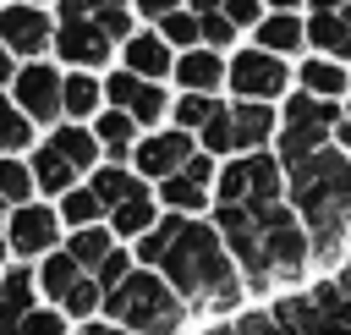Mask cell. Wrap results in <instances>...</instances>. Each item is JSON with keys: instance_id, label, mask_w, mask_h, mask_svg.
<instances>
[{"instance_id": "1", "label": "cell", "mask_w": 351, "mask_h": 335, "mask_svg": "<svg viewBox=\"0 0 351 335\" xmlns=\"http://www.w3.org/2000/svg\"><path fill=\"white\" fill-rule=\"evenodd\" d=\"M159 275H165L170 291L192 308L197 324H208V319H236V313L252 302L247 286H241L236 258L225 253V242H219V231H214L208 220H181V214H176V236H170V247H165V258H159Z\"/></svg>"}, {"instance_id": "2", "label": "cell", "mask_w": 351, "mask_h": 335, "mask_svg": "<svg viewBox=\"0 0 351 335\" xmlns=\"http://www.w3.org/2000/svg\"><path fill=\"white\" fill-rule=\"evenodd\" d=\"M285 203L307 225L313 275H335V264L351 247V154L329 143L307 165L285 170Z\"/></svg>"}, {"instance_id": "3", "label": "cell", "mask_w": 351, "mask_h": 335, "mask_svg": "<svg viewBox=\"0 0 351 335\" xmlns=\"http://www.w3.org/2000/svg\"><path fill=\"white\" fill-rule=\"evenodd\" d=\"M99 319H110L126 335H192L197 330L192 308L170 291V280L159 269H132L115 291H104V313Z\"/></svg>"}, {"instance_id": "4", "label": "cell", "mask_w": 351, "mask_h": 335, "mask_svg": "<svg viewBox=\"0 0 351 335\" xmlns=\"http://www.w3.org/2000/svg\"><path fill=\"white\" fill-rule=\"evenodd\" d=\"M252 231L263 242L274 291H302L313 280V242H307V225L296 220V209L291 203H263V209H252Z\"/></svg>"}, {"instance_id": "5", "label": "cell", "mask_w": 351, "mask_h": 335, "mask_svg": "<svg viewBox=\"0 0 351 335\" xmlns=\"http://www.w3.org/2000/svg\"><path fill=\"white\" fill-rule=\"evenodd\" d=\"M335 121H340V104L335 99H313L302 88H291L280 99V137H274V159L285 170L307 165L313 154H324L335 143Z\"/></svg>"}, {"instance_id": "6", "label": "cell", "mask_w": 351, "mask_h": 335, "mask_svg": "<svg viewBox=\"0 0 351 335\" xmlns=\"http://www.w3.org/2000/svg\"><path fill=\"white\" fill-rule=\"evenodd\" d=\"M214 203H241V209L285 203V165L274 159V148L219 159V176H214Z\"/></svg>"}, {"instance_id": "7", "label": "cell", "mask_w": 351, "mask_h": 335, "mask_svg": "<svg viewBox=\"0 0 351 335\" xmlns=\"http://www.w3.org/2000/svg\"><path fill=\"white\" fill-rule=\"evenodd\" d=\"M296 88L291 60L258 49V44H236L225 55V99H252V104H280Z\"/></svg>"}, {"instance_id": "8", "label": "cell", "mask_w": 351, "mask_h": 335, "mask_svg": "<svg viewBox=\"0 0 351 335\" xmlns=\"http://www.w3.org/2000/svg\"><path fill=\"white\" fill-rule=\"evenodd\" d=\"M60 99H66V66L49 60V55H44V60H22V71H16V82H11V104H16L38 132H49V126L66 121Z\"/></svg>"}, {"instance_id": "9", "label": "cell", "mask_w": 351, "mask_h": 335, "mask_svg": "<svg viewBox=\"0 0 351 335\" xmlns=\"http://www.w3.org/2000/svg\"><path fill=\"white\" fill-rule=\"evenodd\" d=\"M104 104L126 110L143 132L154 126H170V104H176V88L170 82H148V77H132L126 66H110L104 71Z\"/></svg>"}, {"instance_id": "10", "label": "cell", "mask_w": 351, "mask_h": 335, "mask_svg": "<svg viewBox=\"0 0 351 335\" xmlns=\"http://www.w3.org/2000/svg\"><path fill=\"white\" fill-rule=\"evenodd\" d=\"M5 242H11V258L16 264H38L44 253H55L60 242H66V225H60V209L55 203H44V198H33V203H16L11 214H5Z\"/></svg>"}, {"instance_id": "11", "label": "cell", "mask_w": 351, "mask_h": 335, "mask_svg": "<svg viewBox=\"0 0 351 335\" xmlns=\"http://www.w3.org/2000/svg\"><path fill=\"white\" fill-rule=\"evenodd\" d=\"M115 38L82 16H55V44H49V60H60L66 71H110L115 66Z\"/></svg>"}, {"instance_id": "12", "label": "cell", "mask_w": 351, "mask_h": 335, "mask_svg": "<svg viewBox=\"0 0 351 335\" xmlns=\"http://www.w3.org/2000/svg\"><path fill=\"white\" fill-rule=\"evenodd\" d=\"M55 44V11L27 5V0H0V49L16 60H44Z\"/></svg>"}, {"instance_id": "13", "label": "cell", "mask_w": 351, "mask_h": 335, "mask_svg": "<svg viewBox=\"0 0 351 335\" xmlns=\"http://www.w3.org/2000/svg\"><path fill=\"white\" fill-rule=\"evenodd\" d=\"M192 154H197V137H192V132H181V126H154V132H143L137 148H132V176H143L148 187H159V181L176 176Z\"/></svg>"}, {"instance_id": "14", "label": "cell", "mask_w": 351, "mask_h": 335, "mask_svg": "<svg viewBox=\"0 0 351 335\" xmlns=\"http://www.w3.org/2000/svg\"><path fill=\"white\" fill-rule=\"evenodd\" d=\"M115 66H126L132 77H148V82H170V71H176V49L159 38V27H137L121 49H115Z\"/></svg>"}, {"instance_id": "15", "label": "cell", "mask_w": 351, "mask_h": 335, "mask_svg": "<svg viewBox=\"0 0 351 335\" xmlns=\"http://www.w3.org/2000/svg\"><path fill=\"white\" fill-rule=\"evenodd\" d=\"M247 44H258V49L296 66L307 55V11H263V22L247 33Z\"/></svg>"}, {"instance_id": "16", "label": "cell", "mask_w": 351, "mask_h": 335, "mask_svg": "<svg viewBox=\"0 0 351 335\" xmlns=\"http://www.w3.org/2000/svg\"><path fill=\"white\" fill-rule=\"evenodd\" d=\"M280 137V104H252V99H230V143L236 154H263Z\"/></svg>"}, {"instance_id": "17", "label": "cell", "mask_w": 351, "mask_h": 335, "mask_svg": "<svg viewBox=\"0 0 351 335\" xmlns=\"http://www.w3.org/2000/svg\"><path fill=\"white\" fill-rule=\"evenodd\" d=\"M170 88L176 93H225V55L197 44L186 55H176V71H170Z\"/></svg>"}, {"instance_id": "18", "label": "cell", "mask_w": 351, "mask_h": 335, "mask_svg": "<svg viewBox=\"0 0 351 335\" xmlns=\"http://www.w3.org/2000/svg\"><path fill=\"white\" fill-rule=\"evenodd\" d=\"M55 16H82V22L104 27L115 44H126V38L143 27L137 11H132V0H55Z\"/></svg>"}, {"instance_id": "19", "label": "cell", "mask_w": 351, "mask_h": 335, "mask_svg": "<svg viewBox=\"0 0 351 335\" xmlns=\"http://www.w3.org/2000/svg\"><path fill=\"white\" fill-rule=\"evenodd\" d=\"M159 214H165V209H159L154 187H137L132 198H121V203H115V209L104 214V225H110V236H115L121 247H132L137 236H148V231L159 225Z\"/></svg>"}, {"instance_id": "20", "label": "cell", "mask_w": 351, "mask_h": 335, "mask_svg": "<svg viewBox=\"0 0 351 335\" xmlns=\"http://www.w3.org/2000/svg\"><path fill=\"white\" fill-rule=\"evenodd\" d=\"M296 88L302 93H313V99H351V66L346 60H329V55H302L296 66Z\"/></svg>"}, {"instance_id": "21", "label": "cell", "mask_w": 351, "mask_h": 335, "mask_svg": "<svg viewBox=\"0 0 351 335\" xmlns=\"http://www.w3.org/2000/svg\"><path fill=\"white\" fill-rule=\"evenodd\" d=\"M44 143L77 170V176H88V170H99L104 165V148H99V137H93V126H82V121H60V126H49L44 132Z\"/></svg>"}, {"instance_id": "22", "label": "cell", "mask_w": 351, "mask_h": 335, "mask_svg": "<svg viewBox=\"0 0 351 335\" xmlns=\"http://www.w3.org/2000/svg\"><path fill=\"white\" fill-rule=\"evenodd\" d=\"M38 308V286H33V264H11L0 275V335H16L22 319Z\"/></svg>"}, {"instance_id": "23", "label": "cell", "mask_w": 351, "mask_h": 335, "mask_svg": "<svg viewBox=\"0 0 351 335\" xmlns=\"http://www.w3.org/2000/svg\"><path fill=\"white\" fill-rule=\"evenodd\" d=\"M93 137H99V148H104V165H132V148H137V137H143V126L126 115V110H115V104H104L93 121Z\"/></svg>"}, {"instance_id": "24", "label": "cell", "mask_w": 351, "mask_h": 335, "mask_svg": "<svg viewBox=\"0 0 351 335\" xmlns=\"http://www.w3.org/2000/svg\"><path fill=\"white\" fill-rule=\"evenodd\" d=\"M27 170H33V187H38V198H44V203H60V198L82 181V176H77V170H71V165L44 143V137L27 148Z\"/></svg>"}, {"instance_id": "25", "label": "cell", "mask_w": 351, "mask_h": 335, "mask_svg": "<svg viewBox=\"0 0 351 335\" xmlns=\"http://www.w3.org/2000/svg\"><path fill=\"white\" fill-rule=\"evenodd\" d=\"M88 269L66 253V247H55V253H44L38 264H33V286H38V302H49V308H60L66 302V291L82 280Z\"/></svg>"}, {"instance_id": "26", "label": "cell", "mask_w": 351, "mask_h": 335, "mask_svg": "<svg viewBox=\"0 0 351 335\" xmlns=\"http://www.w3.org/2000/svg\"><path fill=\"white\" fill-rule=\"evenodd\" d=\"M154 198H159V209L165 214H181V220H208V209H214V192L208 187H197L192 176H165L159 187H154Z\"/></svg>"}, {"instance_id": "27", "label": "cell", "mask_w": 351, "mask_h": 335, "mask_svg": "<svg viewBox=\"0 0 351 335\" xmlns=\"http://www.w3.org/2000/svg\"><path fill=\"white\" fill-rule=\"evenodd\" d=\"M307 55H329L351 66V22L340 11H307Z\"/></svg>"}, {"instance_id": "28", "label": "cell", "mask_w": 351, "mask_h": 335, "mask_svg": "<svg viewBox=\"0 0 351 335\" xmlns=\"http://www.w3.org/2000/svg\"><path fill=\"white\" fill-rule=\"evenodd\" d=\"M60 110H66V121H93L99 110H104V77L99 71H66V99H60Z\"/></svg>"}, {"instance_id": "29", "label": "cell", "mask_w": 351, "mask_h": 335, "mask_svg": "<svg viewBox=\"0 0 351 335\" xmlns=\"http://www.w3.org/2000/svg\"><path fill=\"white\" fill-rule=\"evenodd\" d=\"M82 181H88V187H93V198H99V203H104V214H110V209H115V203H121V198H132V192H137V187H148V181H143V176H132V165H99V170H88V176H82Z\"/></svg>"}, {"instance_id": "30", "label": "cell", "mask_w": 351, "mask_h": 335, "mask_svg": "<svg viewBox=\"0 0 351 335\" xmlns=\"http://www.w3.org/2000/svg\"><path fill=\"white\" fill-rule=\"evenodd\" d=\"M60 247H66V253H71V258L93 275V269H99V264H104L121 242L110 236V225H82V231H66V242H60Z\"/></svg>"}, {"instance_id": "31", "label": "cell", "mask_w": 351, "mask_h": 335, "mask_svg": "<svg viewBox=\"0 0 351 335\" xmlns=\"http://www.w3.org/2000/svg\"><path fill=\"white\" fill-rule=\"evenodd\" d=\"M219 104H225V93H176V104H170V126H181V132H203L214 115H219Z\"/></svg>"}, {"instance_id": "32", "label": "cell", "mask_w": 351, "mask_h": 335, "mask_svg": "<svg viewBox=\"0 0 351 335\" xmlns=\"http://www.w3.org/2000/svg\"><path fill=\"white\" fill-rule=\"evenodd\" d=\"M38 137H44V132L11 104V93H0V154H27Z\"/></svg>"}, {"instance_id": "33", "label": "cell", "mask_w": 351, "mask_h": 335, "mask_svg": "<svg viewBox=\"0 0 351 335\" xmlns=\"http://www.w3.org/2000/svg\"><path fill=\"white\" fill-rule=\"evenodd\" d=\"M55 209H60V225H66V231H82V225H104V203L93 198V187H88V181H77V187H71V192H66Z\"/></svg>"}, {"instance_id": "34", "label": "cell", "mask_w": 351, "mask_h": 335, "mask_svg": "<svg viewBox=\"0 0 351 335\" xmlns=\"http://www.w3.org/2000/svg\"><path fill=\"white\" fill-rule=\"evenodd\" d=\"M0 198H5L11 209L38 198V187H33V170H27V154H0Z\"/></svg>"}, {"instance_id": "35", "label": "cell", "mask_w": 351, "mask_h": 335, "mask_svg": "<svg viewBox=\"0 0 351 335\" xmlns=\"http://www.w3.org/2000/svg\"><path fill=\"white\" fill-rule=\"evenodd\" d=\"M154 27H159V38H165L176 55H186V49H197V44H203V22H197V11H186V5H181V11H170V16H159Z\"/></svg>"}, {"instance_id": "36", "label": "cell", "mask_w": 351, "mask_h": 335, "mask_svg": "<svg viewBox=\"0 0 351 335\" xmlns=\"http://www.w3.org/2000/svg\"><path fill=\"white\" fill-rule=\"evenodd\" d=\"M60 313H66L71 324H88V319H99V313H104V291H99V280H93V275H82V280L66 291Z\"/></svg>"}, {"instance_id": "37", "label": "cell", "mask_w": 351, "mask_h": 335, "mask_svg": "<svg viewBox=\"0 0 351 335\" xmlns=\"http://www.w3.org/2000/svg\"><path fill=\"white\" fill-rule=\"evenodd\" d=\"M170 236H176V214H159V225H154L148 236H137V242H132V264H137V269H159V258H165Z\"/></svg>"}, {"instance_id": "38", "label": "cell", "mask_w": 351, "mask_h": 335, "mask_svg": "<svg viewBox=\"0 0 351 335\" xmlns=\"http://www.w3.org/2000/svg\"><path fill=\"white\" fill-rule=\"evenodd\" d=\"M197 22H203V44L219 49V55H230L236 44H247V33H241L230 16H219V11H208V16H197Z\"/></svg>"}, {"instance_id": "39", "label": "cell", "mask_w": 351, "mask_h": 335, "mask_svg": "<svg viewBox=\"0 0 351 335\" xmlns=\"http://www.w3.org/2000/svg\"><path fill=\"white\" fill-rule=\"evenodd\" d=\"M16 335H71V319L60 313V308H49V302H38L27 319H22V330Z\"/></svg>"}, {"instance_id": "40", "label": "cell", "mask_w": 351, "mask_h": 335, "mask_svg": "<svg viewBox=\"0 0 351 335\" xmlns=\"http://www.w3.org/2000/svg\"><path fill=\"white\" fill-rule=\"evenodd\" d=\"M132 269H137V264H132V247H115V253H110V258L93 269V280H99V291H115V286H121Z\"/></svg>"}, {"instance_id": "41", "label": "cell", "mask_w": 351, "mask_h": 335, "mask_svg": "<svg viewBox=\"0 0 351 335\" xmlns=\"http://www.w3.org/2000/svg\"><path fill=\"white\" fill-rule=\"evenodd\" d=\"M219 16H230L241 33H252V27L263 22V0H225V5H219Z\"/></svg>"}, {"instance_id": "42", "label": "cell", "mask_w": 351, "mask_h": 335, "mask_svg": "<svg viewBox=\"0 0 351 335\" xmlns=\"http://www.w3.org/2000/svg\"><path fill=\"white\" fill-rule=\"evenodd\" d=\"M181 176H192V181H197V187H208V192H214V176H219V159H214V154H203V148H197V154H192V159H186V165H181Z\"/></svg>"}, {"instance_id": "43", "label": "cell", "mask_w": 351, "mask_h": 335, "mask_svg": "<svg viewBox=\"0 0 351 335\" xmlns=\"http://www.w3.org/2000/svg\"><path fill=\"white\" fill-rule=\"evenodd\" d=\"M186 0H132V11H137V22H159V16H170V11H181Z\"/></svg>"}, {"instance_id": "44", "label": "cell", "mask_w": 351, "mask_h": 335, "mask_svg": "<svg viewBox=\"0 0 351 335\" xmlns=\"http://www.w3.org/2000/svg\"><path fill=\"white\" fill-rule=\"evenodd\" d=\"M16 71H22V60H16L11 49H0V93H11V82H16Z\"/></svg>"}, {"instance_id": "45", "label": "cell", "mask_w": 351, "mask_h": 335, "mask_svg": "<svg viewBox=\"0 0 351 335\" xmlns=\"http://www.w3.org/2000/svg\"><path fill=\"white\" fill-rule=\"evenodd\" d=\"M71 335H126V330H115L110 319H88V324H71Z\"/></svg>"}, {"instance_id": "46", "label": "cell", "mask_w": 351, "mask_h": 335, "mask_svg": "<svg viewBox=\"0 0 351 335\" xmlns=\"http://www.w3.org/2000/svg\"><path fill=\"white\" fill-rule=\"evenodd\" d=\"M335 286H340V291H346V297H351V247H346V258H340V264H335Z\"/></svg>"}, {"instance_id": "47", "label": "cell", "mask_w": 351, "mask_h": 335, "mask_svg": "<svg viewBox=\"0 0 351 335\" xmlns=\"http://www.w3.org/2000/svg\"><path fill=\"white\" fill-rule=\"evenodd\" d=\"M263 11H307V0H263Z\"/></svg>"}, {"instance_id": "48", "label": "cell", "mask_w": 351, "mask_h": 335, "mask_svg": "<svg viewBox=\"0 0 351 335\" xmlns=\"http://www.w3.org/2000/svg\"><path fill=\"white\" fill-rule=\"evenodd\" d=\"M225 0H186V11H197V16H208V11H219Z\"/></svg>"}, {"instance_id": "49", "label": "cell", "mask_w": 351, "mask_h": 335, "mask_svg": "<svg viewBox=\"0 0 351 335\" xmlns=\"http://www.w3.org/2000/svg\"><path fill=\"white\" fill-rule=\"evenodd\" d=\"M11 264H16V258H11V242H5V231H0V275H5Z\"/></svg>"}, {"instance_id": "50", "label": "cell", "mask_w": 351, "mask_h": 335, "mask_svg": "<svg viewBox=\"0 0 351 335\" xmlns=\"http://www.w3.org/2000/svg\"><path fill=\"white\" fill-rule=\"evenodd\" d=\"M346 0H307V11H340Z\"/></svg>"}, {"instance_id": "51", "label": "cell", "mask_w": 351, "mask_h": 335, "mask_svg": "<svg viewBox=\"0 0 351 335\" xmlns=\"http://www.w3.org/2000/svg\"><path fill=\"white\" fill-rule=\"evenodd\" d=\"M5 214H11V203H5V198H0V225H5Z\"/></svg>"}, {"instance_id": "52", "label": "cell", "mask_w": 351, "mask_h": 335, "mask_svg": "<svg viewBox=\"0 0 351 335\" xmlns=\"http://www.w3.org/2000/svg\"><path fill=\"white\" fill-rule=\"evenodd\" d=\"M340 16H346V22H351V0H346V5H340Z\"/></svg>"}, {"instance_id": "53", "label": "cell", "mask_w": 351, "mask_h": 335, "mask_svg": "<svg viewBox=\"0 0 351 335\" xmlns=\"http://www.w3.org/2000/svg\"><path fill=\"white\" fill-rule=\"evenodd\" d=\"M27 5H49V11H55V0H27Z\"/></svg>"}]
</instances>
